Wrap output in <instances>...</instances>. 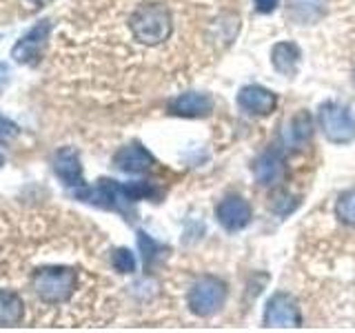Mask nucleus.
<instances>
[{"instance_id": "1", "label": "nucleus", "mask_w": 355, "mask_h": 333, "mask_svg": "<svg viewBox=\"0 0 355 333\" xmlns=\"http://www.w3.org/2000/svg\"><path fill=\"white\" fill-rule=\"evenodd\" d=\"M178 11L166 0H136L125 14V31L140 51H160L175 36Z\"/></svg>"}, {"instance_id": "2", "label": "nucleus", "mask_w": 355, "mask_h": 333, "mask_svg": "<svg viewBox=\"0 0 355 333\" xmlns=\"http://www.w3.org/2000/svg\"><path fill=\"white\" fill-rule=\"evenodd\" d=\"M29 287L40 305L62 307L80 289V278L69 264H38L29 275Z\"/></svg>"}, {"instance_id": "3", "label": "nucleus", "mask_w": 355, "mask_h": 333, "mask_svg": "<svg viewBox=\"0 0 355 333\" xmlns=\"http://www.w3.org/2000/svg\"><path fill=\"white\" fill-rule=\"evenodd\" d=\"M78 200L94 203L98 207L116 209L120 214H129V205L138 203L142 198L155 196V189L147 182H131V185H118L116 180H100L96 187H85L73 194Z\"/></svg>"}, {"instance_id": "4", "label": "nucleus", "mask_w": 355, "mask_h": 333, "mask_svg": "<svg viewBox=\"0 0 355 333\" xmlns=\"http://www.w3.org/2000/svg\"><path fill=\"white\" fill-rule=\"evenodd\" d=\"M320 127L324 136L336 144H347L355 138V116L349 107L327 103L320 109Z\"/></svg>"}, {"instance_id": "5", "label": "nucleus", "mask_w": 355, "mask_h": 333, "mask_svg": "<svg viewBox=\"0 0 355 333\" xmlns=\"http://www.w3.org/2000/svg\"><path fill=\"white\" fill-rule=\"evenodd\" d=\"M225 300H227L225 284H222L218 278L207 275V278H200V280L191 287L187 305L196 316L207 318V316H214L216 311L225 305Z\"/></svg>"}, {"instance_id": "6", "label": "nucleus", "mask_w": 355, "mask_h": 333, "mask_svg": "<svg viewBox=\"0 0 355 333\" xmlns=\"http://www.w3.org/2000/svg\"><path fill=\"white\" fill-rule=\"evenodd\" d=\"M51 22L40 20L36 27H31L14 47H11V58L18 65H36L40 62L44 49H47L51 38Z\"/></svg>"}, {"instance_id": "7", "label": "nucleus", "mask_w": 355, "mask_h": 333, "mask_svg": "<svg viewBox=\"0 0 355 333\" xmlns=\"http://www.w3.org/2000/svg\"><path fill=\"white\" fill-rule=\"evenodd\" d=\"M53 171L60 178V182L64 187H69L71 191H80V189L87 187L85 178H83V164L80 158H78V151L71 147H62L55 151L53 155Z\"/></svg>"}, {"instance_id": "8", "label": "nucleus", "mask_w": 355, "mask_h": 333, "mask_svg": "<svg viewBox=\"0 0 355 333\" xmlns=\"http://www.w3.org/2000/svg\"><path fill=\"white\" fill-rule=\"evenodd\" d=\"M216 216L227 231H240L251 222V207L240 196H229L218 205Z\"/></svg>"}, {"instance_id": "9", "label": "nucleus", "mask_w": 355, "mask_h": 333, "mask_svg": "<svg viewBox=\"0 0 355 333\" xmlns=\"http://www.w3.org/2000/svg\"><path fill=\"white\" fill-rule=\"evenodd\" d=\"M264 322L269 327H297L300 325V309L295 307L293 298L286 293H277L269 300L264 311Z\"/></svg>"}, {"instance_id": "10", "label": "nucleus", "mask_w": 355, "mask_h": 333, "mask_svg": "<svg viewBox=\"0 0 355 333\" xmlns=\"http://www.w3.org/2000/svg\"><path fill=\"white\" fill-rule=\"evenodd\" d=\"M238 103L244 111H249V114L266 116L275 109L277 100H275V94L269 92V89L258 87V85H249L238 94Z\"/></svg>"}, {"instance_id": "11", "label": "nucleus", "mask_w": 355, "mask_h": 333, "mask_svg": "<svg viewBox=\"0 0 355 333\" xmlns=\"http://www.w3.org/2000/svg\"><path fill=\"white\" fill-rule=\"evenodd\" d=\"M214 109V100L207 94H182L171 100L169 111L175 116H184V118H200V116H207L209 111Z\"/></svg>"}, {"instance_id": "12", "label": "nucleus", "mask_w": 355, "mask_h": 333, "mask_svg": "<svg viewBox=\"0 0 355 333\" xmlns=\"http://www.w3.org/2000/svg\"><path fill=\"white\" fill-rule=\"evenodd\" d=\"M114 164L125 173H142L153 164V155L140 144H127L114 155Z\"/></svg>"}, {"instance_id": "13", "label": "nucleus", "mask_w": 355, "mask_h": 333, "mask_svg": "<svg viewBox=\"0 0 355 333\" xmlns=\"http://www.w3.org/2000/svg\"><path fill=\"white\" fill-rule=\"evenodd\" d=\"M282 171H284V162H282L277 151L262 153L253 164L255 180H258L260 185H275L282 178Z\"/></svg>"}, {"instance_id": "14", "label": "nucleus", "mask_w": 355, "mask_h": 333, "mask_svg": "<svg viewBox=\"0 0 355 333\" xmlns=\"http://www.w3.org/2000/svg\"><path fill=\"white\" fill-rule=\"evenodd\" d=\"M25 316V302L18 291L0 289V327H16Z\"/></svg>"}, {"instance_id": "15", "label": "nucleus", "mask_w": 355, "mask_h": 333, "mask_svg": "<svg viewBox=\"0 0 355 333\" xmlns=\"http://www.w3.org/2000/svg\"><path fill=\"white\" fill-rule=\"evenodd\" d=\"M271 60L273 67L282 76H293L297 71V62H300V49L293 42H280L275 44L271 51Z\"/></svg>"}, {"instance_id": "16", "label": "nucleus", "mask_w": 355, "mask_h": 333, "mask_svg": "<svg viewBox=\"0 0 355 333\" xmlns=\"http://www.w3.org/2000/svg\"><path fill=\"white\" fill-rule=\"evenodd\" d=\"M324 0H288V14L300 22H311L322 16Z\"/></svg>"}, {"instance_id": "17", "label": "nucleus", "mask_w": 355, "mask_h": 333, "mask_svg": "<svg viewBox=\"0 0 355 333\" xmlns=\"http://www.w3.org/2000/svg\"><path fill=\"white\" fill-rule=\"evenodd\" d=\"M336 214H338V218L344 222V225L355 227V189H351V191L340 196Z\"/></svg>"}, {"instance_id": "18", "label": "nucleus", "mask_w": 355, "mask_h": 333, "mask_svg": "<svg viewBox=\"0 0 355 333\" xmlns=\"http://www.w3.org/2000/svg\"><path fill=\"white\" fill-rule=\"evenodd\" d=\"M111 264H114V269L120 273L136 271V258H133V253L129 249H116L111 253Z\"/></svg>"}, {"instance_id": "19", "label": "nucleus", "mask_w": 355, "mask_h": 333, "mask_svg": "<svg viewBox=\"0 0 355 333\" xmlns=\"http://www.w3.org/2000/svg\"><path fill=\"white\" fill-rule=\"evenodd\" d=\"M309 136H311V118L302 111V114H297L291 122V138L295 142H304Z\"/></svg>"}, {"instance_id": "20", "label": "nucleus", "mask_w": 355, "mask_h": 333, "mask_svg": "<svg viewBox=\"0 0 355 333\" xmlns=\"http://www.w3.org/2000/svg\"><path fill=\"white\" fill-rule=\"evenodd\" d=\"M18 131H20V127L16 125V122H11L9 118L0 116V138H9V136H16Z\"/></svg>"}, {"instance_id": "21", "label": "nucleus", "mask_w": 355, "mask_h": 333, "mask_svg": "<svg viewBox=\"0 0 355 333\" xmlns=\"http://www.w3.org/2000/svg\"><path fill=\"white\" fill-rule=\"evenodd\" d=\"M277 5H280V0H255V9H258L260 14H271Z\"/></svg>"}, {"instance_id": "22", "label": "nucleus", "mask_w": 355, "mask_h": 333, "mask_svg": "<svg viewBox=\"0 0 355 333\" xmlns=\"http://www.w3.org/2000/svg\"><path fill=\"white\" fill-rule=\"evenodd\" d=\"M9 80H11V71H9V67H7L5 62H0V94H3L5 89H7Z\"/></svg>"}, {"instance_id": "23", "label": "nucleus", "mask_w": 355, "mask_h": 333, "mask_svg": "<svg viewBox=\"0 0 355 333\" xmlns=\"http://www.w3.org/2000/svg\"><path fill=\"white\" fill-rule=\"evenodd\" d=\"M3 162H5V158H3V155H0V166H3Z\"/></svg>"}]
</instances>
